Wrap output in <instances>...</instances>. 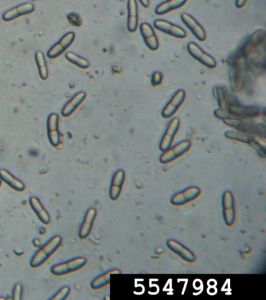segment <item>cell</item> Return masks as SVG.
<instances>
[{"label":"cell","mask_w":266,"mask_h":300,"mask_svg":"<svg viewBox=\"0 0 266 300\" xmlns=\"http://www.w3.org/2000/svg\"><path fill=\"white\" fill-rule=\"evenodd\" d=\"M63 239L60 235H55L49 239L46 244L43 245L40 249L32 256L30 261V266L32 268H37L43 265L61 246Z\"/></svg>","instance_id":"cell-1"},{"label":"cell","mask_w":266,"mask_h":300,"mask_svg":"<svg viewBox=\"0 0 266 300\" xmlns=\"http://www.w3.org/2000/svg\"><path fill=\"white\" fill-rule=\"evenodd\" d=\"M87 263V260L83 256L72 259L64 263H58L52 267V274L55 276H64L81 270Z\"/></svg>","instance_id":"cell-2"},{"label":"cell","mask_w":266,"mask_h":300,"mask_svg":"<svg viewBox=\"0 0 266 300\" xmlns=\"http://www.w3.org/2000/svg\"><path fill=\"white\" fill-rule=\"evenodd\" d=\"M191 142L188 140H184L179 142L175 146H171L167 150L163 152L160 158V163L163 164L171 163L180 156L185 154L191 149Z\"/></svg>","instance_id":"cell-3"},{"label":"cell","mask_w":266,"mask_h":300,"mask_svg":"<svg viewBox=\"0 0 266 300\" xmlns=\"http://www.w3.org/2000/svg\"><path fill=\"white\" fill-rule=\"evenodd\" d=\"M188 53L192 56L193 58L198 60L201 64H203L208 68H215L217 66V62L211 55L204 51L196 42H191L187 46Z\"/></svg>","instance_id":"cell-4"},{"label":"cell","mask_w":266,"mask_h":300,"mask_svg":"<svg viewBox=\"0 0 266 300\" xmlns=\"http://www.w3.org/2000/svg\"><path fill=\"white\" fill-rule=\"evenodd\" d=\"M222 214L225 223L227 226H232L235 222V200L230 191H225L222 197Z\"/></svg>","instance_id":"cell-5"},{"label":"cell","mask_w":266,"mask_h":300,"mask_svg":"<svg viewBox=\"0 0 266 300\" xmlns=\"http://www.w3.org/2000/svg\"><path fill=\"white\" fill-rule=\"evenodd\" d=\"M227 111L230 118H241L249 119L260 116L261 111L257 107H247L240 104H230L228 106Z\"/></svg>","instance_id":"cell-6"},{"label":"cell","mask_w":266,"mask_h":300,"mask_svg":"<svg viewBox=\"0 0 266 300\" xmlns=\"http://www.w3.org/2000/svg\"><path fill=\"white\" fill-rule=\"evenodd\" d=\"M75 39V33L73 32H67L63 37L53 45L48 50L47 56L50 59H56L67 51V49L73 44Z\"/></svg>","instance_id":"cell-7"},{"label":"cell","mask_w":266,"mask_h":300,"mask_svg":"<svg viewBox=\"0 0 266 300\" xmlns=\"http://www.w3.org/2000/svg\"><path fill=\"white\" fill-rule=\"evenodd\" d=\"M154 27L158 31L167 34V35L177 38V39H185L187 32L184 28L179 25L171 23L170 21L163 19H158L154 21Z\"/></svg>","instance_id":"cell-8"},{"label":"cell","mask_w":266,"mask_h":300,"mask_svg":"<svg viewBox=\"0 0 266 300\" xmlns=\"http://www.w3.org/2000/svg\"><path fill=\"white\" fill-rule=\"evenodd\" d=\"M180 125L181 121L179 118H175L170 121L167 130L160 142V149L162 152L166 151L169 148L171 147L174 138L180 129Z\"/></svg>","instance_id":"cell-9"},{"label":"cell","mask_w":266,"mask_h":300,"mask_svg":"<svg viewBox=\"0 0 266 300\" xmlns=\"http://www.w3.org/2000/svg\"><path fill=\"white\" fill-rule=\"evenodd\" d=\"M47 135L49 142L53 147H58L60 144V134L59 130V115L56 113L49 114L47 118Z\"/></svg>","instance_id":"cell-10"},{"label":"cell","mask_w":266,"mask_h":300,"mask_svg":"<svg viewBox=\"0 0 266 300\" xmlns=\"http://www.w3.org/2000/svg\"><path fill=\"white\" fill-rule=\"evenodd\" d=\"M201 194V189L197 186H191L185 188L172 197L170 202L176 207L185 205L196 199Z\"/></svg>","instance_id":"cell-11"},{"label":"cell","mask_w":266,"mask_h":300,"mask_svg":"<svg viewBox=\"0 0 266 300\" xmlns=\"http://www.w3.org/2000/svg\"><path fill=\"white\" fill-rule=\"evenodd\" d=\"M186 98V92L184 90L181 89L176 91L175 94L173 95L170 102L166 105L164 109L162 111V116L163 118H168L174 116V114L177 112L179 108L184 104Z\"/></svg>","instance_id":"cell-12"},{"label":"cell","mask_w":266,"mask_h":300,"mask_svg":"<svg viewBox=\"0 0 266 300\" xmlns=\"http://www.w3.org/2000/svg\"><path fill=\"white\" fill-rule=\"evenodd\" d=\"M181 19L183 23L192 32L193 35H195L197 39L201 42H204L206 39V32H205V28L201 26V24L194 17L191 16V14L184 13L181 15Z\"/></svg>","instance_id":"cell-13"},{"label":"cell","mask_w":266,"mask_h":300,"mask_svg":"<svg viewBox=\"0 0 266 300\" xmlns=\"http://www.w3.org/2000/svg\"><path fill=\"white\" fill-rule=\"evenodd\" d=\"M167 246L173 253L180 256L181 259L188 262V263H194L196 260V256L194 254L191 249L186 247L181 242L174 239H170L167 241Z\"/></svg>","instance_id":"cell-14"},{"label":"cell","mask_w":266,"mask_h":300,"mask_svg":"<svg viewBox=\"0 0 266 300\" xmlns=\"http://www.w3.org/2000/svg\"><path fill=\"white\" fill-rule=\"evenodd\" d=\"M140 32L144 42L149 49L156 51L160 48V42L158 39L157 35L155 33L154 28L150 24L146 22L141 24Z\"/></svg>","instance_id":"cell-15"},{"label":"cell","mask_w":266,"mask_h":300,"mask_svg":"<svg viewBox=\"0 0 266 300\" xmlns=\"http://www.w3.org/2000/svg\"><path fill=\"white\" fill-rule=\"evenodd\" d=\"M35 11V5L32 3H24L17 7L11 8L3 14L2 18L4 21H11L21 17L32 14Z\"/></svg>","instance_id":"cell-16"},{"label":"cell","mask_w":266,"mask_h":300,"mask_svg":"<svg viewBox=\"0 0 266 300\" xmlns=\"http://www.w3.org/2000/svg\"><path fill=\"white\" fill-rule=\"evenodd\" d=\"M97 216V211L95 208H89L84 215V220L81 224V228L79 229V238L81 239H86L89 236L92 230L93 225L95 223Z\"/></svg>","instance_id":"cell-17"},{"label":"cell","mask_w":266,"mask_h":300,"mask_svg":"<svg viewBox=\"0 0 266 300\" xmlns=\"http://www.w3.org/2000/svg\"><path fill=\"white\" fill-rule=\"evenodd\" d=\"M125 181V172L123 170H118L114 173L109 188V197L111 199L116 201L119 198Z\"/></svg>","instance_id":"cell-18"},{"label":"cell","mask_w":266,"mask_h":300,"mask_svg":"<svg viewBox=\"0 0 266 300\" xmlns=\"http://www.w3.org/2000/svg\"><path fill=\"white\" fill-rule=\"evenodd\" d=\"M139 6L137 0H128L127 1V30L129 32H136L139 27Z\"/></svg>","instance_id":"cell-19"},{"label":"cell","mask_w":266,"mask_h":300,"mask_svg":"<svg viewBox=\"0 0 266 300\" xmlns=\"http://www.w3.org/2000/svg\"><path fill=\"white\" fill-rule=\"evenodd\" d=\"M29 204L32 211L42 224L48 225L51 223V217L39 198L35 196L31 197L29 198Z\"/></svg>","instance_id":"cell-20"},{"label":"cell","mask_w":266,"mask_h":300,"mask_svg":"<svg viewBox=\"0 0 266 300\" xmlns=\"http://www.w3.org/2000/svg\"><path fill=\"white\" fill-rule=\"evenodd\" d=\"M0 178L3 182L6 183L8 186L15 191L22 192L26 188L25 183L21 180L18 179V177H15L7 169H0Z\"/></svg>","instance_id":"cell-21"},{"label":"cell","mask_w":266,"mask_h":300,"mask_svg":"<svg viewBox=\"0 0 266 300\" xmlns=\"http://www.w3.org/2000/svg\"><path fill=\"white\" fill-rule=\"evenodd\" d=\"M86 93L84 91H78L74 96L72 97L68 102L64 105L61 111V115L64 118L70 117L74 114V111L78 108L86 98Z\"/></svg>","instance_id":"cell-22"},{"label":"cell","mask_w":266,"mask_h":300,"mask_svg":"<svg viewBox=\"0 0 266 300\" xmlns=\"http://www.w3.org/2000/svg\"><path fill=\"white\" fill-rule=\"evenodd\" d=\"M187 2L188 0H167L156 7L155 13L159 16L165 15L171 11L181 8L183 6L185 5Z\"/></svg>","instance_id":"cell-23"},{"label":"cell","mask_w":266,"mask_h":300,"mask_svg":"<svg viewBox=\"0 0 266 300\" xmlns=\"http://www.w3.org/2000/svg\"><path fill=\"white\" fill-rule=\"evenodd\" d=\"M119 273H121V271L118 270V269H111V270H108V271L104 273V274L98 276V277H95V279L91 281V288L94 290H98L104 288V287L106 286L107 284H109V282H110L111 276L112 274H119Z\"/></svg>","instance_id":"cell-24"},{"label":"cell","mask_w":266,"mask_h":300,"mask_svg":"<svg viewBox=\"0 0 266 300\" xmlns=\"http://www.w3.org/2000/svg\"><path fill=\"white\" fill-rule=\"evenodd\" d=\"M35 62L39 70V76L41 79L46 81L49 76V70H48L47 63H46V56L42 51H37L35 56Z\"/></svg>","instance_id":"cell-25"},{"label":"cell","mask_w":266,"mask_h":300,"mask_svg":"<svg viewBox=\"0 0 266 300\" xmlns=\"http://www.w3.org/2000/svg\"><path fill=\"white\" fill-rule=\"evenodd\" d=\"M215 92V96L217 100L218 106H219L220 109H227L229 104V95H228V91L224 87L216 86L214 89Z\"/></svg>","instance_id":"cell-26"},{"label":"cell","mask_w":266,"mask_h":300,"mask_svg":"<svg viewBox=\"0 0 266 300\" xmlns=\"http://www.w3.org/2000/svg\"><path fill=\"white\" fill-rule=\"evenodd\" d=\"M65 57L70 63L80 68L88 69L90 67L89 61L87 59L74 52H67L66 53Z\"/></svg>","instance_id":"cell-27"},{"label":"cell","mask_w":266,"mask_h":300,"mask_svg":"<svg viewBox=\"0 0 266 300\" xmlns=\"http://www.w3.org/2000/svg\"><path fill=\"white\" fill-rule=\"evenodd\" d=\"M225 136L227 139H232V140L239 141L243 143L250 144V134H247L245 132H240V131H227L225 132Z\"/></svg>","instance_id":"cell-28"},{"label":"cell","mask_w":266,"mask_h":300,"mask_svg":"<svg viewBox=\"0 0 266 300\" xmlns=\"http://www.w3.org/2000/svg\"><path fill=\"white\" fill-rule=\"evenodd\" d=\"M243 77L241 70L237 66L233 68L231 72V84L234 91H239L243 86Z\"/></svg>","instance_id":"cell-29"},{"label":"cell","mask_w":266,"mask_h":300,"mask_svg":"<svg viewBox=\"0 0 266 300\" xmlns=\"http://www.w3.org/2000/svg\"><path fill=\"white\" fill-rule=\"evenodd\" d=\"M70 293V288L69 286H63L61 289L59 290L53 297L51 300H65Z\"/></svg>","instance_id":"cell-30"},{"label":"cell","mask_w":266,"mask_h":300,"mask_svg":"<svg viewBox=\"0 0 266 300\" xmlns=\"http://www.w3.org/2000/svg\"><path fill=\"white\" fill-rule=\"evenodd\" d=\"M67 19H68L69 22L73 26H81V24H82L81 17L78 14H75V13H72V14H68L67 15Z\"/></svg>","instance_id":"cell-31"},{"label":"cell","mask_w":266,"mask_h":300,"mask_svg":"<svg viewBox=\"0 0 266 300\" xmlns=\"http://www.w3.org/2000/svg\"><path fill=\"white\" fill-rule=\"evenodd\" d=\"M23 295V287L21 284L18 283L15 284L14 289H13L12 298L14 300H21Z\"/></svg>","instance_id":"cell-32"},{"label":"cell","mask_w":266,"mask_h":300,"mask_svg":"<svg viewBox=\"0 0 266 300\" xmlns=\"http://www.w3.org/2000/svg\"><path fill=\"white\" fill-rule=\"evenodd\" d=\"M163 80V73L160 72V71H156L154 74L152 76V84L153 86H158L160 84H162Z\"/></svg>","instance_id":"cell-33"},{"label":"cell","mask_w":266,"mask_h":300,"mask_svg":"<svg viewBox=\"0 0 266 300\" xmlns=\"http://www.w3.org/2000/svg\"><path fill=\"white\" fill-rule=\"evenodd\" d=\"M214 114H215V116L216 117V118L222 120V121H223V120L225 119H228V118H230V116H229L227 110L220 109V108H219V109L215 111Z\"/></svg>","instance_id":"cell-34"},{"label":"cell","mask_w":266,"mask_h":300,"mask_svg":"<svg viewBox=\"0 0 266 300\" xmlns=\"http://www.w3.org/2000/svg\"><path fill=\"white\" fill-rule=\"evenodd\" d=\"M247 1H248V0H236L235 5H236V7H237L238 9H241L243 7H245Z\"/></svg>","instance_id":"cell-35"},{"label":"cell","mask_w":266,"mask_h":300,"mask_svg":"<svg viewBox=\"0 0 266 300\" xmlns=\"http://www.w3.org/2000/svg\"><path fill=\"white\" fill-rule=\"evenodd\" d=\"M139 1L145 8H149L150 6V0H139Z\"/></svg>","instance_id":"cell-36"},{"label":"cell","mask_w":266,"mask_h":300,"mask_svg":"<svg viewBox=\"0 0 266 300\" xmlns=\"http://www.w3.org/2000/svg\"><path fill=\"white\" fill-rule=\"evenodd\" d=\"M0 299L5 300L7 299V298H6L5 297L0 296Z\"/></svg>","instance_id":"cell-37"},{"label":"cell","mask_w":266,"mask_h":300,"mask_svg":"<svg viewBox=\"0 0 266 300\" xmlns=\"http://www.w3.org/2000/svg\"><path fill=\"white\" fill-rule=\"evenodd\" d=\"M2 183H3L2 180H1V178H0V187H1V185H2Z\"/></svg>","instance_id":"cell-38"}]
</instances>
